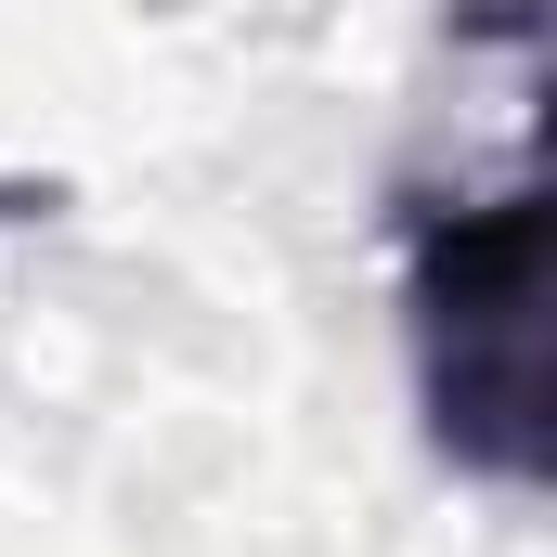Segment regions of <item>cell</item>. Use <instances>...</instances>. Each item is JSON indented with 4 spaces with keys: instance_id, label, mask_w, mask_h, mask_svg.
<instances>
[{
    "instance_id": "cell-1",
    "label": "cell",
    "mask_w": 557,
    "mask_h": 557,
    "mask_svg": "<svg viewBox=\"0 0 557 557\" xmlns=\"http://www.w3.org/2000/svg\"><path fill=\"white\" fill-rule=\"evenodd\" d=\"M403 350H416L428 441L532 493L545 480V182L506 169L493 195H403Z\"/></svg>"
},
{
    "instance_id": "cell-2",
    "label": "cell",
    "mask_w": 557,
    "mask_h": 557,
    "mask_svg": "<svg viewBox=\"0 0 557 557\" xmlns=\"http://www.w3.org/2000/svg\"><path fill=\"white\" fill-rule=\"evenodd\" d=\"M26 221H52V182H13L0 169V234H26Z\"/></svg>"
}]
</instances>
